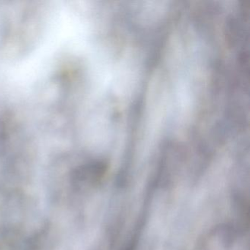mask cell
<instances>
[{
    "instance_id": "obj_1",
    "label": "cell",
    "mask_w": 250,
    "mask_h": 250,
    "mask_svg": "<svg viewBox=\"0 0 250 250\" xmlns=\"http://www.w3.org/2000/svg\"><path fill=\"white\" fill-rule=\"evenodd\" d=\"M18 9V8H17ZM36 8L34 7H21L19 8L18 12L16 13L14 16L16 19L11 20L9 19L8 21H5L4 25L3 37L5 38V43L14 44V42L17 43V48L20 49L21 45V41L24 42V45H27V39H30L29 35L33 37V33H38V20H35L36 17V13H33ZM31 41V39H30ZM24 45V43H23ZM13 46V45H12ZM11 46V47H12Z\"/></svg>"
},
{
    "instance_id": "obj_2",
    "label": "cell",
    "mask_w": 250,
    "mask_h": 250,
    "mask_svg": "<svg viewBox=\"0 0 250 250\" xmlns=\"http://www.w3.org/2000/svg\"><path fill=\"white\" fill-rule=\"evenodd\" d=\"M125 250H134V247H132V245H130Z\"/></svg>"
}]
</instances>
